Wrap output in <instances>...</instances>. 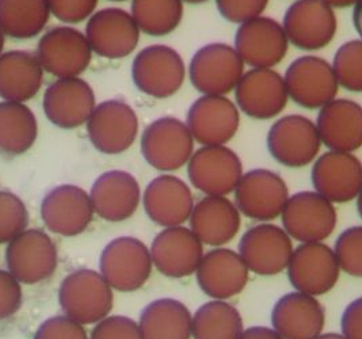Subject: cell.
<instances>
[{
  "label": "cell",
  "instance_id": "1",
  "mask_svg": "<svg viewBox=\"0 0 362 339\" xmlns=\"http://www.w3.org/2000/svg\"><path fill=\"white\" fill-rule=\"evenodd\" d=\"M113 301V288L95 270H75L60 284V307L66 316L78 323H98L107 318Z\"/></svg>",
  "mask_w": 362,
  "mask_h": 339
},
{
  "label": "cell",
  "instance_id": "2",
  "mask_svg": "<svg viewBox=\"0 0 362 339\" xmlns=\"http://www.w3.org/2000/svg\"><path fill=\"white\" fill-rule=\"evenodd\" d=\"M243 74L242 57L236 49L223 42L198 49L189 65L190 81L202 96L226 97L236 88Z\"/></svg>",
  "mask_w": 362,
  "mask_h": 339
},
{
  "label": "cell",
  "instance_id": "3",
  "mask_svg": "<svg viewBox=\"0 0 362 339\" xmlns=\"http://www.w3.org/2000/svg\"><path fill=\"white\" fill-rule=\"evenodd\" d=\"M148 247L132 236H119L109 243L99 258V273L119 292L140 289L152 273Z\"/></svg>",
  "mask_w": 362,
  "mask_h": 339
},
{
  "label": "cell",
  "instance_id": "4",
  "mask_svg": "<svg viewBox=\"0 0 362 339\" xmlns=\"http://www.w3.org/2000/svg\"><path fill=\"white\" fill-rule=\"evenodd\" d=\"M266 143L272 158L291 168L310 166L322 146L316 124L301 114H289L277 120L267 132Z\"/></svg>",
  "mask_w": 362,
  "mask_h": 339
},
{
  "label": "cell",
  "instance_id": "5",
  "mask_svg": "<svg viewBox=\"0 0 362 339\" xmlns=\"http://www.w3.org/2000/svg\"><path fill=\"white\" fill-rule=\"evenodd\" d=\"M185 78V62L181 54L171 47L151 45L140 50L133 60V83L149 97H173L181 90Z\"/></svg>",
  "mask_w": 362,
  "mask_h": 339
},
{
  "label": "cell",
  "instance_id": "6",
  "mask_svg": "<svg viewBox=\"0 0 362 339\" xmlns=\"http://www.w3.org/2000/svg\"><path fill=\"white\" fill-rule=\"evenodd\" d=\"M141 154L153 168L175 171L193 156L194 139L186 122L175 117H162L143 132Z\"/></svg>",
  "mask_w": 362,
  "mask_h": 339
},
{
  "label": "cell",
  "instance_id": "7",
  "mask_svg": "<svg viewBox=\"0 0 362 339\" xmlns=\"http://www.w3.org/2000/svg\"><path fill=\"white\" fill-rule=\"evenodd\" d=\"M281 219L286 234L301 243L326 241L338 223L334 204L323 195L310 190L291 195Z\"/></svg>",
  "mask_w": 362,
  "mask_h": 339
},
{
  "label": "cell",
  "instance_id": "8",
  "mask_svg": "<svg viewBox=\"0 0 362 339\" xmlns=\"http://www.w3.org/2000/svg\"><path fill=\"white\" fill-rule=\"evenodd\" d=\"M233 193L239 212L262 223L279 219L289 198L285 180L280 174L267 168H254L245 173Z\"/></svg>",
  "mask_w": 362,
  "mask_h": 339
},
{
  "label": "cell",
  "instance_id": "9",
  "mask_svg": "<svg viewBox=\"0 0 362 339\" xmlns=\"http://www.w3.org/2000/svg\"><path fill=\"white\" fill-rule=\"evenodd\" d=\"M285 86L289 98L304 109H322L338 96L332 65L319 56H301L288 67Z\"/></svg>",
  "mask_w": 362,
  "mask_h": 339
},
{
  "label": "cell",
  "instance_id": "10",
  "mask_svg": "<svg viewBox=\"0 0 362 339\" xmlns=\"http://www.w3.org/2000/svg\"><path fill=\"white\" fill-rule=\"evenodd\" d=\"M59 262L57 247L41 229L23 231L8 243L6 250L7 270L21 284L34 285L48 280Z\"/></svg>",
  "mask_w": 362,
  "mask_h": 339
},
{
  "label": "cell",
  "instance_id": "11",
  "mask_svg": "<svg viewBox=\"0 0 362 339\" xmlns=\"http://www.w3.org/2000/svg\"><path fill=\"white\" fill-rule=\"evenodd\" d=\"M282 28L293 47L319 50L334 40L338 19L334 8L322 0H296L288 7Z\"/></svg>",
  "mask_w": 362,
  "mask_h": 339
},
{
  "label": "cell",
  "instance_id": "12",
  "mask_svg": "<svg viewBox=\"0 0 362 339\" xmlns=\"http://www.w3.org/2000/svg\"><path fill=\"white\" fill-rule=\"evenodd\" d=\"M35 56L44 71L59 79L78 78L91 63L93 50L86 34L71 26H57L41 37Z\"/></svg>",
  "mask_w": 362,
  "mask_h": 339
},
{
  "label": "cell",
  "instance_id": "13",
  "mask_svg": "<svg viewBox=\"0 0 362 339\" xmlns=\"http://www.w3.org/2000/svg\"><path fill=\"white\" fill-rule=\"evenodd\" d=\"M91 144L105 155H119L133 146L139 118L132 106L121 99H109L95 106L87 121Z\"/></svg>",
  "mask_w": 362,
  "mask_h": 339
},
{
  "label": "cell",
  "instance_id": "14",
  "mask_svg": "<svg viewBox=\"0 0 362 339\" xmlns=\"http://www.w3.org/2000/svg\"><path fill=\"white\" fill-rule=\"evenodd\" d=\"M243 174L239 155L226 146H201L187 163L193 188L206 195L233 193Z\"/></svg>",
  "mask_w": 362,
  "mask_h": 339
},
{
  "label": "cell",
  "instance_id": "15",
  "mask_svg": "<svg viewBox=\"0 0 362 339\" xmlns=\"http://www.w3.org/2000/svg\"><path fill=\"white\" fill-rule=\"evenodd\" d=\"M286 270L293 288L313 297L334 289L341 273L334 250L323 242L301 243Z\"/></svg>",
  "mask_w": 362,
  "mask_h": 339
},
{
  "label": "cell",
  "instance_id": "16",
  "mask_svg": "<svg viewBox=\"0 0 362 339\" xmlns=\"http://www.w3.org/2000/svg\"><path fill=\"white\" fill-rule=\"evenodd\" d=\"M293 251L286 231L270 223L248 228L239 243V255L248 270L258 275H280L288 268Z\"/></svg>",
  "mask_w": 362,
  "mask_h": 339
},
{
  "label": "cell",
  "instance_id": "17",
  "mask_svg": "<svg viewBox=\"0 0 362 339\" xmlns=\"http://www.w3.org/2000/svg\"><path fill=\"white\" fill-rule=\"evenodd\" d=\"M140 33L132 14L117 7L97 11L86 26L91 50L110 60L128 57L139 45Z\"/></svg>",
  "mask_w": 362,
  "mask_h": 339
},
{
  "label": "cell",
  "instance_id": "18",
  "mask_svg": "<svg viewBox=\"0 0 362 339\" xmlns=\"http://www.w3.org/2000/svg\"><path fill=\"white\" fill-rule=\"evenodd\" d=\"M233 48L245 65L273 68L285 59L289 41L280 22L269 16H258L238 28Z\"/></svg>",
  "mask_w": 362,
  "mask_h": 339
},
{
  "label": "cell",
  "instance_id": "19",
  "mask_svg": "<svg viewBox=\"0 0 362 339\" xmlns=\"http://www.w3.org/2000/svg\"><path fill=\"white\" fill-rule=\"evenodd\" d=\"M238 109L254 120H272L286 108L284 76L273 68H251L235 88Z\"/></svg>",
  "mask_w": 362,
  "mask_h": 339
},
{
  "label": "cell",
  "instance_id": "20",
  "mask_svg": "<svg viewBox=\"0 0 362 339\" xmlns=\"http://www.w3.org/2000/svg\"><path fill=\"white\" fill-rule=\"evenodd\" d=\"M186 125L201 146H226L240 125V112L227 97L202 96L189 108Z\"/></svg>",
  "mask_w": 362,
  "mask_h": 339
},
{
  "label": "cell",
  "instance_id": "21",
  "mask_svg": "<svg viewBox=\"0 0 362 339\" xmlns=\"http://www.w3.org/2000/svg\"><path fill=\"white\" fill-rule=\"evenodd\" d=\"M311 182L332 204L353 201L362 189L361 161L350 152L327 151L313 163Z\"/></svg>",
  "mask_w": 362,
  "mask_h": 339
},
{
  "label": "cell",
  "instance_id": "22",
  "mask_svg": "<svg viewBox=\"0 0 362 339\" xmlns=\"http://www.w3.org/2000/svg\"><path fill=\"white\" fill-rule=\"evenodd\" d=\"M90 194L75 185L53 188L41 202V217L53 234L76 236L84 232L94 217Z\"/></svg>",
  "mask_w": 362,
  "mask_h": 339
},
{
  "label": "cell",
  "instance_id": "23",
  "mask_svg": "<svg viewBox=\"0 0 362 339\" xmlns=\"http://www.w3.org/2000/svg\"><path fill=\"white\" fill-rule=\"evenodd\" d=\"M153 266L165 277L183 278L197 272L204 244L190 228L170 226L160 231L151 246Z\"/></svg>",
  "mask_w": 362,
  "mask_h": 339
},
{
  "label": "cell",
  "instance_id": "24",
  "mask_svg": "<svg viewBox=\"0 0 362 339\" xmlns=\"http://www.w3.org/2000/svg\"><path fill=\"white\" fill-rule=\"evenodd\" d=\"M42 106L53 125L74 130L87 124L97 105L93 87L78 76L53 81L44 94Z\"/></svg>",
  "mask_w": 362,
  "mask_h": 339
},
{
  "label": "cell",
  "instance_id": "25",
  "mask_svg": "<svg viewBox=\"0 0 362 339\" xmlns=\"http://www.w3.org/2000/svg\"><path fill=\"white\" fill-rule=\"evenodd\" d=\"M196 275L201 291L206 296L227 300L245 291L250 270L239 253L217 247L204 254Z\"/></svg>",
  "mask_w": 362,
  "mask_h": 339
},
{
  "label": "cell",
  "instance_id": "26",
  "mask_svg": "<svg viewBox=\"0 0 362 339\" xmlns=\"http://www.w3.org/2000/svg\"><path fill=\"white\" fill-rule=\"evenodd\" d=\"M272 323L284 339H315L323 331L326 311L316 297L291 292L281 296L274 304Z\"/></svg>",
  "mask_w": 362,
  "mask_h": 339
},
{
  "label": "cell",
  "instance_id": "27",
  "mask_svg": "<svg viewBox=\"0 0 362 339\" xmlns=\"http://www.w3.org/2000/svg\"><path fill=\"white\" fill-rule=\"evenodd\" d=\"M143 204L149 220L165 228L186 223L196 205L187 183L170 174L149 182L143 195Z\"/></svg>",
  "mask_w": 362,
  "mask_h": 339
},
{
  "label": "cell",
  "instance_id": "28",
  "mask_svg": "<svg viewBox=\"0 0 362 339\" xmlns=\"http://www.w3.org/2000/svg\"><path fill=\"white\" fill-rule=\"evenodd\" d=\"M90 198L94 212L100 219L119 223L134 214L141 201V190L131 173L110 170L95 179Z\"/></svg>",
  "mask_w": 362,
  "mask_h": 339
},
{
  "label": "cell",
  "instance_id": "29",
  "mask_svg": "<svg viewBox=\"0 0 362 339\" xmlns=\"http://www.w3.org/2000/svg\"><path fill=\"white\" fill-rule=\"evenodd\" d=\"M317 114L316 128L329 151L353 154L362 146V106L351 99H334Z\"/></svg>",
  "mask_w": 362,
  "mask_h": 339
},
{
  "label": "cell",
  "instance_id": "30",
  "mask_svg": "<svg viewBox=\"0 0 362 339\" xmlns=\"http://www.w3.org/2000/svg\"><path fill=\"white\" fill-rule=\"evenodd\" d=\"M189 223L202 244L221 247L238 235L242 217L238 207L227 197L206 195L194 205Z\"/></svg>",
  "mask_w": 362,
  "mask_h": 339
},
{
  "label": "cell",
  "instance_id": "31",
  "mask_svg": "<svg viewBox=\"0 0 362 339\" xmlns=\"http://www.w3.org/2000/svg\"><path fill=\"white\" fill-rule=\"evenodd\" d=\"M44 68L37 56L26 50H10L0 56V98L25 103L38 94Z\"/></svg>",
  "mask_w": 362,
  "mask_h": 339
},
{
  "label": "cell",
  "instance_id": "32",
  "mask_svg": "<svg viewBox=\"0 0 362 339\" xmlns=\"http://www.w3.org/2000/svg\"><path fill=\"white\" fill-rule=\"evenodd\" d=\"M139 326L144 339H192L193 315L180 300L165 297L141 311Z\"/></svg>",
  "mask_w": 362,
  "mask_h": 339
},
{
  "label": "cell",
  "instance_id": "33",
  "mask_svg": "<svg viewBox=\"0 0 362 339\" xmlns=\"http://www.w3.org/2000/svg\"><path fill=\"white\" fill-rule=\"evenodd\" d=\"M38 136L33 110L21 102H0V152L17 156L28 152Z\"/></svg>",
  "mask_w": 362,
  "mask_h": 339
},
{
  "label": "cell",
  "instance_id": "34",
  "mask_svg": "<svg viewBox=\"0 0 362 339\" xmlns=\"http://www.w3.org/2000/svg\"><path fill=\"white\" fill-rule=\"evenodd\" d=\"M49 16L48 0H0V29L11 38L28 40L41 34Z\"/></svg>",
  "mask_w": 362,
  "mask_h": 339
},
{
  "label": "cell",
  "instance_id": "35",
  "mask_svg": "<svg viewBox=\"0 0 362 339\" xmlns=\"http://www.w3.org/2000/svg\"><path fill=\"white\" fill-rule=\"evenodd\" d=\"M243 331L240 312L226 300L208 301L193 315V339H239Z\"/></svg>",
  "mask_w": 362,
  "mask_h": 339
},
{
  "label": "cell",
  "instance_id": "36",
  "mask_svg": "<svg viewBox=\"0 0 362 339\" xmlns=\"http://www.w3.org/2000/svg\"><path fill=\"white\" fill-rule=\"evenodd\" d=\"M140 32L163 37L174 32L183 18L182 0H132V13Z\"/></svg>",
  "mask_w": 362,
  "mask_h": 339
},
{
  "label": "cell",
  "instance_id": "37",
  "mask_svg": "<svg viewBox=\"0 0 362 339\" xmlns=\"http://www.w3.org/2000/svg\"><path fill=\"white\" fill-rule=\"evenodd\" d=\"M338 84L351 93H362V40L341 45L332 62Z\"/></svg>",
  "mask_w": 362,
  "mask_h": 339
},
{
  "label": "cell",
  "instance_id": "38",
  "mask_svg": "<svg viewBox=\"0 0 362 339\" xmlns=\"http://www.w3.org/2000/svg\"><path fill=\"white\" fill-rule=\"evenodd\" d=\"M29 213L17 194L0 190V244L10 243L26 231Z\"/></svg>",
  "mask_w": 362,
  "mask_h": 339
},
{
  "label": "cell",
  "instance_id": "39",
  "mask_svg": "<svg viewBox=\"0 0 362 339\" xmlns=\"http://www.w3.org/2000/svg\"><path fill=\"white\" fill-rule=\"evenodd\" d=\"M334 253L341 270L362 278V226L345 229L335 242Z\"/></svg>",
  "mask_w": 362,
  "mask_h": 339
},
{
  "label": "cell",
  "instance_id": "40",
  "mask_svg": "<svg viewBox=\"0 0 362 339\" xmlns=\"http://www.w3.org/2000/svg\"><path fill=\"white\" fill-rule=\"evenodd\" d=\"M90 339H144L140 326L122 315L107 316L95 324Z\"/></svg>",
  "mask_w": 362,
  "mask_h": 339
},
{
  "label": "cell",
  "instance_id": "41",
  "mask_svg": "<svg viewBox=\"0 0 362 339\" xmlns=\"http://www.w3.org/2000/svg\"><path fill=\"white\" fill-rule=\"evenodd\" d=\"M267 4L269 0H216L220 16L236 25L262 16Z\"/></svg>",
  "mask_w": 362,
  "mask_h": 339
},
{
  "label": "cell",
  "instance_id": "42",
  "mask_svg": "<svg viewBox=\"0 0 362 339\" xmlns=\"http://www.w3.org/2000/svg\"><path fill=\"white\" fill-rule=\"evenodd\" d=\"M34 339H90L83 327L66 315L53 316L38 327Z\"/></svg>",
  "mask_w": 362,
  "mask_h": 339
},
{
  "label": "cell",
  "instance_id": "43",
  "mask_svg": "<svg viewBox=\"0 0 362 339\" xmlns=\"http://www.w3.org/2000/svg\"><path fill=\"white\" fill-rule=\"evenodd\" d=\"M50 14L59 21L75 25L94 14L98 0H48Z\"/></svg>",
  "mask_w": 362,
  "mask_h": 339
},
{
  "label": "cell",
  "instance_id": "44",
  "mask_svg": "<svg viewBox=\"0 0 362 339\" xmlns=\"http://www.w3.org/2000/svg\"><path fill=\"white\" fill-rule=\"evenodd\" d=\"M22 287L8 270H0V321L16 315L22 307Z\"/></svg>",
  "mask_w": 362,
  "mask_h": 339
},
{
  "label": "cell",
  "instance_id": "45",
  "mask_svg": "<svg viewBox=\"0 0 362 339\" xmlns=\"http://www.w3.org/2000/svg\"><path fill=\"white\" fill-rule=\"evenodd\" d=\"M342 335L347 339H362V296L345 308L341 318Z\"/></svg>",
  "mask_w": 362,
  "mask_h": 339
},
{
  "label": "cell",
  "instance_id": "46",
  "mask_svg": "<svg viewBox=\"0 0 362 339\" xmlns=\"http://www.w3.org/2000/svg\"><path fill=\"white\" fill-rule=\"evenodd\" d=\"M239 339H284L274 328H269L264 326L250 327L243 331Z\"/></svg>",
  "mask_w": 362,
  "mask_h": 339
},
{
  "label": "cell",
  "instance_id": "47",
  "mask_svg": "<svg viewBox=\"0 0 362 339\" xmlns=\"http://www.w3.org/2000/svg\"><path fill=\"white\" fill-rule=\"evenodd\" d=\"M353 25L356 32L358 33V35L362 40V0H358L354 4V10H353Z\"/></svg>",
  "mask_w": 362,
  "mask_h": 339
},
{
  "label": "cell",
  "instance_id": "48",
  "mask_svg": "<svg viewBox=\"0 0 362 339\" xmlns=\"http://www.w3.org/2000/svg\"><path fill=\"white\" fill-rule=\"evenodd\" d=\"M322 1H325L332 8H346V7L354 6L358 0H322Z\"/></svg>",
  "mask_w": 362,
  "mask_h": 339
},
{
  "label": "cell",
  "instance_id": "49",
  "mask_svg": "<svg viewBox=\"0 0 362 339\" xmlns=\"http://www.w3.org/2000/svg\"><path fill=\"white\" fill-rule=\"evenodd\" d=\"M315 339H347L342 334H335V333H327V334H320L317 338Z\"/></svg>",
  "mask_w": 362,
  "mask_h": 339
},
{
  "label": "cell",
  "instance_id": "50",
  "mask_svg": "<svg viewBox=\"0 0 362 339\" xmlns=\"http://www.w3.org/2000/svg\"><path fill=\"white\" fill-rule=\"evenodd\" d=\"M357 209H358V213H360L362 219V189L360 194H358V197H357Z\"/></svg>",
  "mask_w": 362,
  "mask_h": 339
},
{
  "label": "cell",
  "instance_id": "51",
  "mask_svg": "<svg viewBox=\"0 0 362 339\" xmlns=\"http://www.w3.org/2000/svg\"><path fill=\"white\" fill-rule=\"evenodd\" d=\"M3 48H4V33L0 29V56L3 54Z\"/></svg>",
  "mask_w": 362,
  "mask_h": 339
},
{
  "label": "cell",
  "instance_id": "52",
  "mask_svg": "<svg viewBox=\"0 0 362 339\" xmlns=\"http://www.w3.org/2000/svg\"><path fill=\"white\" fill-rule=\"evenodd\" d=\"M183 3H190V4H201V3H206L209 0H182Z\"/></svg>",
  "mask_w": 362,
  "mask_h": 339
},
{
  "label": "cell",
  "instance_id": "53",
  "mask_svg": "<svg viewBox=\"0 0 362 339\" xmlns=\"http://www.w3.org/2000/svg\"><path fill=\"white\" fill-rule=\"evenodd\" d=\"M112 1H125V0H112Z\"/></svg>",
  "mask_w": 362,
  "mask_h": 339
}]
</instances>
